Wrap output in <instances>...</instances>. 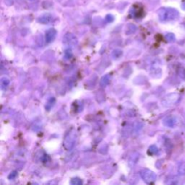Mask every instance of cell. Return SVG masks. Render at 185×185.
Here are the masks:
<instances>
[{"instance_id":"1","label":"cell","mask_w":185,"mask_h":185,"mask_svg":"<svg viewBox=\"0 0 185 185\" xmlns=\"http://www.w3.org/2000/svg\"><path fill=\"white\" fill-rule=\"evenodd\" d=\"M179 12L173 8H161L158 11V17L162 21H170L178 18Z\"/></svg>"},{"instance_id":"2","label":"cell","mask_w":185,"mask_h":185,"mask_svg":"<svg viewBox=\"0 0 185 185\" xmlns=\"http://www.w3.org/2000/svg\"><path fill=\"white\" fill-rule=\"evenodd\" d=\"M56 35V31L54 28H51L48 30L46 33V40L48 43L53 41Z\"/></svg>"},{"instance_id":"3","label":"cell","mask_w":185,"mask_h":185,"mask_svg":"<svg viewBox=\"0 0 185 185\" xmlns=\"http://www.w3.org/2000/svg\"><path fill=\"white\" fill-rule=\"evenodd\" d=\"M39 23H43V24H48L53 20V17L50 14H44L38 19Z\"/></svg>"},{"instance_id":"4","label":"cell","mask_w":185,"mask_h":185,"mask_svg":"<svg viewBox=\"0 0 185 185\" xmlns=\"http://www.w3.org/2000/svg\"><path fill=\"white\" fill-rule=\"evenodd\" d=\"M64 42L66 44L72 45V44H76L77 41L76 37H75L74 35L71 34V33H68V34H67L64 36Z\"/></svg>"},{"instance_id":"5","label":"cell","mask_w":185,"mask_h":185,"mask_svg":"<svg viewBox=\"0 0 185 185\" xmlns=\"http://www.w3.org/2000/svg\"><path fill=\"white\" fill-rule=\"evenodd\" d=\"M142 177H143L144 180L148 181V180H154L155 179V175L154 174L152 173L151 171H144V173L142 174Z\"/></svg>"},{"instance_id":"6","label":"cell","mask_w":185,"mask_h":185,"mask_svg":"<svg viewBox=\"0 0 185 185\" xmlns=\"http://www.w3.org/2000/svg\"><path fill=\"white\" fill-rule=\"evenodd\" d=\"M182 7L185 10V2H184L182 4Z\"/></svg>"},{"instance_id":"7","label":"cell","mask_w":185,"mask_h":185,"mask_svg":"<svg viewBox=\"0 0 185 185\" xmlns=\"http://www.w3.org/2000/svg\"><path fill=\"white\" fill-rule=\"evenodd\" d=\"M31 1H35V0H31Z\"/></svg>"}]
</instances>
